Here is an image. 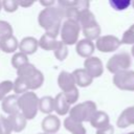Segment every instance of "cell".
Here are the masks:
<instances>
[{
	"instance_id": "7",
	"label": "cell",
	"mask_w": 134,
	"mask_h": 134,
	"mask_svg": "<svg viewBox=\"0 0 134 134\" xmlns=\"http://www.w3.org/2000/svg\"><path fill=\"white\" fill-rule=\"evenodd\" d=\"M112 82L120 90L134 91V70L128 69L113 74Z\"/></svg>"
},
{
	"instance_id": "33",
	"label": "cell",
	"mask_w": 134,
	"mask_h": 134,
	"mask_svg": "<svg viewBox=\"0 0 134 134\" xmlns=\"http://www.w3.org/2000/svg\"><path fill=\"white\" fill-rule=\"evenodd\" d=\"M10 126L7 121V118L3 115H0V134H12Z\"/></svg>"
},
{
	"instance_id": "4",
	"label": "cell",
	"mask_w": 134,
	"mask_h": 134,
	"mask_svg": "<svg viewBox=\"0 0 134 134\" xmlns=\"http://www.w3.org/2000/svg\"><path fill=\"white\" fill-rule=\"evenodd\" d=\"M97 111V106L93 100H86L80 104L74 105L69 110V117L79 121V122H85L90 121L94 113Z\"/></svg>"
},
{
	"instance_id": "38",
	"label": "cell",
	"mask_w": 134,
	"mask_h": 134,
	"mask_svg": "<svg viewBox=\"0 0 134 134\" xmlns=\"http://www.w3.org/2000/svg\"><path fill=\"white\" fill-rule=\"evenodd\" d=\"M131 57L134 58V45H132V47H131Z\"/></svg>"
},
{
	"instance_id": "24",
	"label": "cell",
	"mask_w": 134,
	"mask_h": 134,
	"mask_svg": "<svg viewBox=\"0 0 134 134\" xmlns=\"http://www.w3.org/2000/svg\"><path fill=\"white\" fill-rule=\"evenodd\" d=\"M81 30H82V32H83L85 39L90 40V41H92V42L95 41L97 38L100 37V31H102L100 26H99V24H98L97 22L94 23V24H92V25H89V26H87V27H84V28H82Z\"/></svg>"
},
{
	"instance_id": "1",
	"label": "cell",
	"mask_w": 134,
	"mask_h": 134,
	"mask_svg": "<svg viewBox=\"0 0 134 134\" xmlns=\"http://www.w3.org/2000/svg\"><path fill=\"white\" fill-rule=\"evenodd\" d=\"M63 18L64 13L61 6L45 7L39 13L38 23L45 30V32L58 37Z\"/></svg>"
},
{
	"instance_id": "9",
	"label": "cell",
	"mask_w": 134,
	"mask_h": 134,
	"mask_svg": "<svg viewBox=\"0 0 134 134\" xmlns=\"http://www.w3.org/2000/svg\"><path fill=\"white\" fill-rule=\"evenodd\" d=\"M88 74L94 80L95 77H99L104 72V64L98 57H90L85 59L84 67H83Z\"/></svg>"
},
{
	"instance_id": "3",
	"label": "cell",
	"mask_w": 134,
	"mask_h": 134,
	"mask_svg": "<svg viewBox=\"0 0 134 134\" xmlns=\"http://www.w3.org/2000/svg\"><path fill=\"white\" fill-rule=\"evenodd\" d=\"M39 98L36 92L27 91L18 96L19 111L28 120L36 117L39 111Z\"/></svg>"
},
{
	"instance_id": "41",
	"label": "cell",
	"mask_w": 134,
	"mask_h": 134,
	"mask_svg": "<svg viewBox=\"0 0 134 134\" xmlns=\"http://www.w3.org/2000/svg\"><path fill=\"white\" fill-rule=\"evenodd\" d=\"M38 134H47V133H44V132H41V133H38Z\"/></svg>"
},
{
	"instance_id": "40",
	"label": "cell",
	"mask_w": 134,
	"mask_h": 134,
	"mask_svg": "<svg viewBox=\"0 0 134 134\" xmlns=\"http://www.w3.org/2000/svg\"><path fill=\"white\" fill-rule=\"evenodd\" d=\"M1 9H2V3H1V1H0V12H1Z\"/></svg>"
},
{
	"instance_id": "26",
	"label": "cell",
	"mask_w": 134,
	"mask_h": 134,
	"mask_svg": "<svg viewBox=\"0 0 134 134\" xmlns=\"http://www.w3.org/2000/svg\"><path fill=\"white\" fill-rule=\"evenodd\" d=\"M27 63H29L28 55H26L20 51H16L10 59V64L15 69H19L20 67L24 66Z\"/></svg>"
},
{
	"instance_id": "23",
	"label": "cell",
	"mask_w": 134,
	"mask_h": 134,
	"mask_svg": "<svg viewBox=\"0 0 134 134\" xmlns=\"http://www.w3.org/2000/svg\"><path fill=\"white\" fill-rule=\"evenodd\" d=\"M96 19L94 14L88 8V9H83L80 12V17H79V24L81 26V29L84 27H87L89 25H92L96 23Z\"/></svg>"
},
{
	"instance_id": "20",
	"label": "cell",
	"mask_w": 134,
	"mask_h": 134,
	"mask_svg": "<svg viewBox=\"0 0 134 134\" xmlns=\"http://www.w3.org/2000/svg\"><path fill=\"white\" fill-rule=\"evenodd\" d=\"M58 39L55 36H52L50 34H47V32H44L41 38L38 40V43H39V47H41L42 49L46 50V51H49V50H52L57 47L58 45Z\"/></svg>"
},
{
	"instance_id": "37",
	"label": "cell",
	"mask_w": 134,
	"mask_h": 134,
	"mask_svg": "<svg viewBox=\"0 0 134 134\" xmlns=\"http://www.w3.org/2000/svg\"><path fill=\"white\" fill-rule=\"evenodd\" d=\"M40 4L43 5L44 8H45V7H51V6H54L55 2H54V0H41V1H40Z\"/></svg>"
},
{
	"instance_id": "34",
	"label": "cell",
	"mask_w": 134,
	"mask_h": 134,
	"mask_svg": "<svg viewBox=\"0 0 134 134\" xmlns=\"http://www.w3.org/2000/svg\"><path fill=\"white\" fill-rule=\"evenodd\" d=\"M110 4L112 5L113 8L115 9H126L129 5H131V1H120V0H116V1H110Z\"/></svg>"
},
{
	"instance_id": "21",
	"label": "cell",
	"mask_w": 134,
	"mask_h": 134,
	"mask_svg": "<svg viewBox=\"0 0 134 134\" xmlns=\"http://www.w3.org/2000/svg\"><path fill=\"white\" fill-rule=\"evenodd\" d=\"M90 125L95 128V129H99V128H103L107 125L110 124V118H109V115L107 112L105 111H102V110H97L94 115L92 116V118L90 119Z\"/></svg>"
},
{
	"instance_id": "28",
	"label": "cell",
	"mask_w": 134,
	"mask_h": 134,
	"mask_svg": "<svg viewBox=\"0 0 134 134\" xmlns=\"http://www.w3.org/2000/svg\"><path fill=\"white\" fill-rule=\"evenodd\" d=\"M120 43L126 45H134V23L127 30H125L120 39Z\"/></svg>"
},
{
	"instance_id": "8",
	"label": "cell",
	"mask_w": 134,
	"mask_h": 134,
	"mask_svg": "<svg viewBox=\"0 0 134 134\" xmlns=\"http://www.w3.org/2000/svg\"><path fill=\"white\" fill-rule=\"evenodd\" d=\"M120 45H121L120 39L117 38L116 36H113V35H104V36H100L94 42L95 48L98 51L104 52V53L113 52L116 49H118Z\"/></svg>"
},
{
	"instance_id": "29",
	"label": "cell",
	"mask_w": 134,
	"mask_h": 134,
	"mask_svg": "<svg viewBox=\"0 0 134 134\" xmlns=\"http://www.w3.org/2000/svg\"><path fill=\"white\" fill-rule=\"evenodd\" d=\"M13 91V82L9 80L0 82V102Z\"/></svg>"
},
{
	"instance_id": "13",
	"label": "cell",
	"mask_w": 134,
	"mask_h": 134,
	"mask_svg": "<svg viewBox=\"0 0 134 134\" xmlns=\"http://www.w3.org/2000/svg\"><path fill=\"white\" fill-rule=\"evenodd\" d=\"M58 85H59L60 89L62 90V92H67V91L73 89L74 87H76L72 72L62 70L58 75Z\"/></svg>"
},
{
	"instance_id": "10",
	"label": "cell",
	"mask_w": 134,
	"mask_h": 134,
	"mask_svg": "<svg viewBox=\"0 0 134 134\" xmlns=\"http://www.w3.org/2000/svg\"><path fill=\"white\" fill-rule=\"evenodd\" d=\"M41 128L44 133L54 134L61 128V120L57 114H48L42 119Z\"/></svg>"
},
{
	"instance_id": "35",
	"label": "cell",
	"mask_w": 134,
	"mask_h": 134,
	"mask_svg": "<svg viewBox=\"0 0 134 134\" xmlns=\"http://www.w3.org/2000/svg\"><path fill=\"white\" fill-rule=\"evenodd\" d=\"M114 133V127L109 124L103 128H99V129H96V132L95 134H113Z\"/></svg>"
},
{
	"instance_id": "15",
	"label": "cell",
	"mask_w": 134,
	"mask_h": 134,
	"mask_svg": "<svg viewBox=\"0 0 134 134\" xmlns=\"http://www.w3.org/2000/svg\"><path fill=\"white\" fill-rule=\"evenodd\" d=\"M6 118H7V121L9 124L13 132H21L26 127L27 119L23 116V114L20 111L17 113H14L12 115H8Z\"/></svg>"
},
{
	"instance_id": "18",
	"label": "cell",
	"mask_w": 134,
	"mask_h": 134,
	"mask_svg": "<svg viewBox=\"0 0 134 134\" xmlns=\"http://www.w3.org/2000/svg\"><path fill=\"white\" fill-rule=\"evenodd\" d=\"M116 125L118 128L125 129L128 128L129 126L134 125V105L126 108L118 116L116 120Z\"/></svg>"
},
{
	"instance_id": "19",
	"label": "cell",
	"mask_w": 134,
	"mask_h": 134,
	"mask_svg": "<svg viewBox=\"0 0 134 134\" xmlns=\"http://www.w3.org/2000/svg\"><path fill=\"white\" fill-rule=\"evenodd\" d=\"M18 46H19V41L14 35H10L0 40V50L3 52L15 53L18 50Z\"/></svg>"
},
{
	"instance_id": "5",
	"label": "cell",
	"mask_w": 134,
	"mask_h": 134,
	"mask_svg": "<svg viewBox=\"0 0 134 134\" xmlns=\"http://www.w3.org/2000/svg\"><path fill=\"white\" fill-rule=\"evenodd\" d=\"M80 32H81V26L77 22L65 19L60 28L61 41L67 46L74 45L79 41Z\"/></svg>"
},
{
	"instance_id": "6",
	"label": "cell",
	"mask_w": 134,
	"mask_h": 134,
	"mask_svg": "<svg viewBox=\"0 0 134 134\" xmlns=\"http://www.w3.org/2000/svg\"><path fill=\"white\" fill-rule=\"evenodd\" d=\"M131 65H132L131 54L127 51H121V52H117V53L113 54L107 61L106 67H107L108 71L115 74L117 72L130 69Z\"/></svg>"
},
{
	"instance_id": "25",
	"label": "cell",
	"mask_w": 134,
	"mask_h": 134,
	"mask_svg": "<svg viewBox=\"0 0 134 134\" xmlns=\"http://www.w3.org/2000/svg\"><path fill=\"white\" fill-rule=\"evenodd\" d=\"M39 111L48 115L53 112V97L50 95H44L39 98Z\"/></svg>"
},
{
	"instance_id": "43",
	"label": "cell",
	"mask_w": 134,
	"mask_h": 134,
	"mask_svg": "<svg viewBox=\"0 0 134 134\" xmlns=\"http://www.w3.org/2000/svg\"><path fill=\"white\" fill-rule=\"evenodd\" d=\"M127 134H128V133H127Z\"/></svg>"
},
{
	"instance_id": "14",
	"label": "cell",
	"mask_w": 134,
	"mask_h": 134,
	"mask_svg": "<svg viewBox=\"0 0 134 134\" xmlns=\"http://www.w3.org/2000/svg\"><path fill=\"white\" fill-rule=\"evenodd\" d=\"M18 96L17 94H8L6 97H4L1 102V108L2 111L8 115H12L14 113L19 112L18 107Z\"/></svg>"
},
{
	"instance_id": "12",
	"label": "cell",
	"mask_w": 134,
	"mask_h": 134,
	"mask_svg": "<svg viewBox=\"0 0 134 134\" xmlns=\"http://www.w3.org/2000/svg\"><path fill=\"white\" fill-rule=\"evenodd\" d=\"M75 50L76 53L82 57V58H90L93 55V52L95 50V46H94V42L87 40V39H81L76 42L75 44Z\"/></svg>"
},
{
	"instance_id": "42",
	"label": "cell",
	"mask_w": 134,
	"mask_h": 134,
	"mask_svg": "<svg viewBox=\"0 0 134 134\" xmlns=\"http://www.w3.org/2000/svg\"><path fill=\"white\" fill-rule=\"evenodd\" d=\"M128 134H134V132H130V133H128Z\"/></svg>"
},
{
	"instance_id": "11",
	"label": "cell",
	"mask_w": 134,
	"mask_h": 134,
	"mask_svg": "<svg viewBox=\"0 0 134 134\" xmlns=\"http://www.w3.org/2000/svg\"><path fill=\"white\" fill-rule=\"evenodd\" d=\"M38 47H39L38 39L31 36H27V37H24L21 41H19L18 50L26 55H30L38 50Z\"/></svg>"
},
{
	"instance_id": "32",
	"label": "cell",
	"mask_w": 134,
	"mask_h": 134,
	"mask_svg": "<svg viewBox=\"0 0 134 134\" xmlns=\"http://www.w3.org/2000/svg\"><path fill=\"white\" fill-rule=\"evenodd\" d=\"M2 8L7 13H14L19 8L18 0H3L1 1Z\"/></svg>"
},
{
	"instance_id": "16",
	"label": "cell",
	"mask_w": 134,
	"mask_h": 134,
	"mask_svg": "<svg viewBox=\"0 0 134 134\" xmlns=\"http://www.w3.org/2000/svg\"><path fill=\"white\" fill-rule=\"evenodd\" d=\"M72 75H73V79H74L76 87L85 88V87L90 86L92 84V82H93V79L88 74V72L84 68L74 69L72 71Z\"/></svg>"
},
{
	"instance_id": "30",
	"label": "cell",
	"mask_w": 134,
	"mask_h": 134,
	"mask_svg": "<svg viewBox=\"0 0 134 134\" xmlns=\"http://www.w3.org/2000/svg\"><path fill=\"white\" fill-rule=\"evenodd\" d=\"M66 98V100L69 103V105H73L77 102L79 97H80V92H79V88L77 87H74L73 89L67 91V92H62Z\"/></svg>"
},
{
	"instance_id": "31",
	"label": "cell",
	"mask_w": 134,
	"mask_h": 134,
	"mask_svg": "<svg viewBox=\"0 0 134 134\" xmlns=\"http://www.w3.org/2000/svg\"><path fill=\"white\" fill-rule=\"evenodd\" d=\"M13 32H14L13 26L7 21L0 20V40L5 37H8L10 35H14Z\"/></svg>"
},
{
	"instance_id": "39",
	"label": "cell",
	"mask_w": 134,
	"mask_h": 134,
	"mask_svg": "<svg viewBox=\"0 0 134 134\" xmlns=\"http://www.w3.org/2000/svg\"><path fill=\"white\" fill-rule=\"evenodd\" d=\"M131 6L134 8V1H132V2H131Z\"/></svg>"
},
{
	"instance_id": "2",
	"label": "cell",
	"mask_w": 134,
	"mask_h": 134,
	"mask_svg": "<svg viewBox=\"0 0 134 134\" xmlns=\"http://www.w3.org/2000/svg\"><path fill=\"white\" fill-rule=\"evenodd\" d=\"M17 77L21 79L27 86L29 91L40 88L44 83V75L34 64L27 63L17 69Z\"/></svg>"
},
{
	"instance_id": "36",
	"label": "cell",
	"mask_w": 134,
	"mask_h": 134,
	"mask_svg": "<svg viewBox=\"0 0 134 134\" xmlns=\"http://www.w3.org/2000/svg\"><path fill=\"white\" fill-rule=\"evenodd\" d=\"M32 4H35V1L34 0H21V1L18 0V5L21 6V7H24V8L29 7Z\"/></svg>"
},
{
	"instance_id": "27",
	"label": "cell",
	"mask_w": 134,
	"mask_h": 134,
	"mask_svg": "<svg viewBox=\"0 0 134 134\" xmlns=\"http://www.w3.org/2000/svg\"><path fill=\"white\" fill-rule=\"evenodd\" d=\"M53 54L58 61L60 62L65 61L66 58L68 57V46L64 44L62 41H59L57 47L53 49Z\"/></svg>"
},
{
	"instance_id": "17",
	"label": "cell",
	"mask_w": 134,
	"mask_h": 134,
	"mask_svg": "<svg viewBox=\"0 0 134 134\" xmlns=\"http://www.w3.org/2000/svg\"><path fill=\"white\" fill-rule=\"evenodd\" d=\"M71 106L66 100L64 94L62 92L58 93L53 97V111L57 113V115H66L69 113Z\"/></svg>"
},
{
	"instance_id": "22",
	"label": "cell",
	"mask_w": 134,
	"mask_h": 134,
	"mask_svg": "<svg viewBox=\"0 0 134 134\" xmlns=\"http://www.w3.org/2000/svg\"><path fill=\"white\" fill-rule=\"evenodd\" d=\"M63 126L71 134H87L86 133V128L84 127V125L82 122H79V121L70 118L69 116L64 119Z\"/></svg>"
}]
</instances>
